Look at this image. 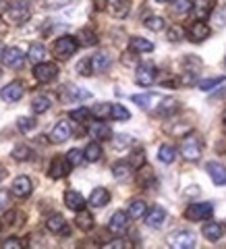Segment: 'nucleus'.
Masks as SVG:
<instances>
[{"label":"nucleus","instance_id":"f257e3e1","mask_svg":"<svg viewBox=\"0 0 226 249\" xmlns=\"http://www.w3.org/2000/svg\"><path fill=\"white\" fill-rule=\"evenodd\" d=\"M6 21L11 23V25H23L29 17H31V11L25 0H15L11 6H6V13H4Z\"/></svg>","mask_w":226,"mask_h":249},{"label":"nucleus","instance_id":"f03ea898","mask_svg":"<svg viewBox=\"0 0 226 249\" xmlns=\"http://www.w3.org/2000/svg\"><path fill=\"white\" fill-rule=\"evenodd\" d=\"M77 48H79V44H77V37H71V36H62L58 37L56 42H54V56H56L58 60H67L71 58L73 54L77 52Z\"/></svg>","mask_w":226,"mask_h":249},{"label":"nucleus","instance_id":"7ed1b4c3","mask_svg":"<svg viewBox=\"0 0 226 249\" xmlns=\"http://www.w3.org/2000/svg\"><path fill=\"white\" fill-rule=\"evenodd\" d=\"M201 142L195 137V135H189V137H185L183 139V145H181V154L185 156V160H189V162H197L201 158Z\"/></svg>","mask_w":226,"mask_h":249},{"label":"nucleus","instance_id":"20e7f679","mask_svg":"<svg viewBox=\"0 0 226 249\" xmlns=\"http://www.w3.org/2000/svg\"><path fill=\"white\" fill-rule=\"evenodd\" d=\"M212 214H214V206L212 204H191L189 208L185 210V218L187 220H193V222L209 220Z\"/></svg>","mask_w":226,"mask_h":249},{"label":"nucleus","instance_id":"39448f33","mask_svg":"<svg viewBox=\"0 0 226 249\" xmlns=\"http://www.w3.org/2000/svg\"><path fill=\"white\" fill-rule=\"evenodd\" d=\"M156 77H158V71H156V67L152 62H143V65H139L137 71H135V81H137V85H141V88L154 85Z\"/></svg>","mask_w":226,"mask_h":249},{"label":"nucleus","instance_id":"423d86ee","mask_svg":"<svg viewBox=\"0 0 226 249\" xmlns=\"http://www.w3.org/2000/svg\"><path fill=\"white\" fill-rule=\"evenodd\" d=\"M58 75V67L54 65V62H37V65L34 67V77L40 83H50L52 79H56Z\"/></svg>","mask_w":226,"mask_h":249},{"label":"nucleus","instance_id":"0eeeda50","mask_svg":"<svg viewBox=\"0 0 226 249\" xmlns=\"http://www.w3.org/2000/svg\"><path fill=\"white\" fill-rule=\"evenodd\" d=\"M168 245L174 249H191L195 245V235L191 231H176L168 237Z\"/></svg>","mask_w":226,"mask_h":249},{"label":"nucleus","instance_id":"6e6552de","mask_svg":"<svg viewBox=\"0 0 226 249\" xmlns=\"http://www.w3.org/2000/svg\"><path fill=\"white\" fill-rule=\"evenodd\" d=\"M73 135V124L69 121H58L50 131V142L52 143H65Z\"/></svg>","mask_w":226,"mask_h":249},{"label":"nucleus","instance_id":"1a4fd4ad","mask_svg":"<svg viewBox=\"0 0 226 249\" xmlns=\"http://www.w3.org/2000/svg\"><path fill=\"white\" fill-rule=\"evenodd\" d=\"M214 6H216V0H191V13L199 21L208 19L209 13L214 11Z\"/></svg>","mask_w":226,"mask_h":249},{"label":"nucleus","instance_id":"9d476101","mask_svg":"<svg viewBox=\"0 0 226 249\" xmlns=\"http://www.w3.org/2000/svg\"><path fill=\"white\" fill-rule=\"evenodd\" d=\"M0 98L4 100V102H19V100L23 98V85L21 81H13L9 85H4L2 89H0Z\"/></svg>","mask_w":226,"mask_h":249},{"label":"nucleus","instance_id":"9b49d317","mask_svg":"<svg viewBox=\"0 0 226 249\" xmlns=\"http://www.w3.org/2000/svg\"><path fill=\"white\" fill-rule=\"evenodd\" d=\"M145 224L150 229H160L162 224L166 222V210L164 208H160V206H154L150 212H145Z\"/></svg>","mask_w":226,"mask_h":249},{"label":"nucleus","instance_id":"f8f14e48","mask_svg":"<svg viewBox=\"0 0 226 249\" xmlns=\"http://www.w3.org/2000/svg\"><path fill=\"white\" fill-rule=\"evenodd\" d=\"M11 191H13V196H17V197H27V196H31V191H34V183H31L29 177H17L11 185Z\"/></svg>","mask_w":226,"mask_h":249},{"label":"nucleus","instance_id":"ddd939ff","mask_svg":"<svg viewBox=\"0 0 226 249\" xmlns=\"http://www.w3.org/2000/svg\"><path fill=\"white\" fill-rule=\"evenodd\" d=\"M46 229H48L50 232H56V235H71V229H69L67 220L62 218L60 214H52L48 220H46Z\"/></svg>","mask_w":226,"mask_h":249},{"label":"nucleus","instance_id":"4468645a","mask_svg":"<svg viewBox=\"0 0 226 249\" xmlns=\"http://www.w3.org/2000/svg\"><path fill=\"white\" fill-rule=\"evenodd\" d=\"M129 227V214L127 212H114L112 218H110V222H108V231L114 232V235H121V232H124Z\"/></svg>","mask_w":226,"mask_h":249},{"label":"nucleus","instance_id":"2eb2a0df","mask_svg":"<svg viewBox=\"0 0 226 249\" xmlns=\"http://www.w3.org/2000/svg\"><path fill=\"white\" fill-rule=\"evenodd\" d=\"M69 173H71V164H69L67 158H54L50 162V170H48L50 178H62V177H67Z\"/></svg>","mask_w":226,"mask_h":249},{"label":"nucleus","instance_id":"dca6fc26","mask_svg":"<svg viewBox=\"0 0 226 249\" xmlns=\"http://www.w3.org/2000/svg\"><path fill=\"white\" fill-rule=\"evenodd\" d=\"M208 36H209V27H208V23H204V21H195L193 25L189 27V40L191 42H195V44H199V42H204V40H208Z\"/></svg>","mask_w":226,"mask_h":249},{"label":"nucleus","instance_id":"f3484780","mask_svg":"<svg viewBox=\"0 0 226 249\" xmlns=\"http://www.w3.org/2000/svg\"><path fill=\"white\" fill-rule=\"evenodd\" d=\"M23 58H25V54H23V50L17 48V46H13V48H4V50H2V62H4L6 67H11V69L19 67L21 62H23Z\"/></svg>","mask_w":226,"mask_h":249},{"label":"nucleus","instance_id":"a211bd4d","mask_svg":"<svg viewBox=\"0 0 226 249\" xmlns=\"http://www.w3.org/2000/svg\"><path fill=\"white\" fill-rule=\"evenodd\" d=\"M206 170H208L209 178H212L218 187H226V168L222 164H218V162H208Z\"/></svg>","mask_w":226,"mask_h":249},{"label":"nucleus","instance_id":"6ab92c4d","mask_svg":"<svg viewBox=\"0 0 226 249\" xmlns=\"http://www.w3.org/2000/svg\"><path fill=\"white\" fill-rule=\"evenodd\" d=\"M89 98H91V93L87 89L75 88V85L62 91V102H81V100H89Z\"/></svg>","mask_w":226,"mask_h":249},{"label":"nucleus","instance_id":"aec40b11","mask_svg":"<svg viewBox=\"0 0 226 249\" xmlns=\"http://www.w3.org/2000/svg\"><path fill=\"white\" fill-rule=\"evenodd\" d=\"M87 201L91 208H104L108 201H110V193H108V189H104V187H96Z\"/></svg>","mask_w":226,"mask_h":249},{"label":"nucleus","instance_id":"412c9836","mask_svg":"<svg viewBox=\"0 0 226 249\" xmlns=\"http://www.w3.org/2000/svg\"><path fill=\"white\" fill-rule=\"evenodd\" d=\"M89 133H91V137L93 139H100V142H106V139H110L112 137V129L108 127L106 123H102V121H96L89 127Z\"/></svg>","mask_w":226,"mask_h":249},{"label":"nucleus","instance_id":"4be33fe9","mask_svg":"<svg viewBox=\"0 0 226 249\" xmlns=\"http://www.w3.org/2000/svg\"><path fill=\"white\" fill-rule=\"evenodd\" d=\"M91 62V71L93 73H104L108 71V67H110V56L104 52H98V54H93V56L89 58Z\"/></svg>","mask_w":226,"mask_h":249},{"label":"nucleus","instance_id":"5701e85b","mask_svg":"<svg viewBox=\"0 0 226 249\" xmlns=\"http://www.w3.org/2000/svg\"><path fill=\"white\" fill-rule=\"evenodd\" d=\"M65 204L69 210H73V212H79V210L85 208V199L79 191H67L65 193Z\"/></svg>","mask_w":226,"mask_h":249},{"label":"nucleus","instance_id":"b1692460","mask_svg":"<svg viewBox=\"0 0 226 249\" xmlns=\"http://www.w3.org/2000/svg\"><path fill=\"white\" fill-rule=\"evenodd\" d=\"M129 50L135 52V54H147V52L154 50V44L150 40H145V37H131Z\"/></svg>","mask_w":226,"mask_h":249},{"label":"nucleus","instance_id":"393cba45","mask_svg":"<svg viewBox=\"0 0 226 249\" xmlns=\"http://www.w3.org/2000/svg\"><path fill=\"white\" fill-rule=\"evenodd\" d=\"M112 175L116 181H129V178L133 177V166H131L129 162H116L112 166Z\"/></svg>","mask_w":226,"mask_h":249},{"label":"nucleus","instance_id":"a878e982","mask_svg":"<svg viewBox=\"0 0 226 249\" xmlns=\"http://www.w3.org/2000/svg\"><path fill=\"white\" fill-rule=\"evenodd\" d=\"M176 108H178V102H176L174 98H160L156 112H158L160 116H170V114H174Z\"/></svg>","mask_w":226,"mask_h":249},{"label":"nucleus","instance_id":"bb28decb","mask_svg":"<svg viewBox=\"0 0 226 249\" xmlns=\"http://www.w3.org/2000/svg\"><path fill=\"white\" fill-rule=\"evenodd\" d=\"M131 100H133L137 106H141L143 110H150V108L160 100V96L158 93H137V96H133Z\"/></svg>","mask_w":226,"mask_h":249},{"label":"nucleus","instance_id":"cd10ccee","mask_svg":"<svg viewBox=\"0 0 226 249\" xmlns=\"http://www.w3.org/2000/svg\"><path fill=\"white\" fill-rule=\"evenodd\" d=\"M201 232H204V237L208 241H220L222 235H224V227L222 224H218V222H208Z\"/></svg>","mask_w":226,"mask_h":249},{"label":"nucleus","instance_id":"c85d7f7f","mask_svg":"<svg viewBox=\"0 0 226 249\" xmlns=\"http://www.w3.org/2000/svg\"><path fill=\"white\" fill-rule=\"evenodd\" d=\"M46 58V48H44V44H31V48L27 52V60L31 62V65H37V62H42Z\"/></svg>","mask_w":226,"mask_h":249},{"label":"nucleus","instance_id":"c756f323","mask_svg":"<svg viewBox=\"0 0 226 249\" xmlns=\"http://www.w3.org/2000/svg\"><path fill=\"white\" fill-rule=\"evenodd\" d=\"M147 212V206H145V201L143 199H135V201H131V206H129V218H133V220H139V218H143Z\"/></svg>","mask_w":226,"mask_h":249},{"label":"nucleus","instance_id":"7c9ffc66","mask_svg":"<svg viewBox=\"0 0 226 249\" xmlns=\"http://www.w3.org/2000/svg\"><path fill=\"white\" fill-rule=\"evenodd\" d=\"M83 156H85V160H87V162H98L100 158H102V147H100V143L91 142V143L83 150Z\"/></svg>","mask_w":226,"mask_h":249},{"label":"nucleus","instance_id":"2f4dec72","mask_svg":"<svg viewBox=\"0 0 226 249\" xmlns=\"http://www.w3.org/2000/svg\"><path fill=\"white\" fill-rule=\"evenodd\" d=\"M174 158H176V150L173 145H162L158 150V160L164 162V164H173Z\"/></svg>","mask_w":226,"mask_h":249},{"label":"nucleus","instance_id":"473e14b6","mask_svg":"<svg viewBox=\"0 0 226 249\" xmlns=\"http://www.w3.org/2000/svg\"><path fill=\"white\" fill-rule=\"evenodd\" d=\"M75 224L81 231H91V227H93V216L89 212H83V210H79V216L75 218Z\"/></svg>","mask_w":226,"mask_h":249},{"label":"nucleus","instance_id":"72a5a7b5","mask_svg":"<svg viewBox=\"0 0 226 249\" xmlns=\"http://www.w3.org/2000/svg\"><path fill=\"white\" fill-rule=\"evenodd\" d=\"M77 44H81V46H93V44H98V36L93 34L91 29H81L79 36H77Z\"/></svg>","mask_w":226,"mask_h":249},{"label":"nucleus","instance_id":"f704fd0d","mask_svg":"<svg viewBox=\"0 0 226 249\" xmlns=\"http://www.w3.org/2000/svg\"><path fill=\"white\" fill-rule=\"evenodd\" d=\"M50 98L48 96H35L34 98V102H31V108H34V112L35 114H42V112H46L50 108Z\"/></svg>","mask_w":226,"mask_h":249},{"label":"nucleus","instance_id":"c9c22d12","mask_svg":"<svg viewBox=\"0 0 226 249\" xmlns=\"http://www.w3.org/2000/svg\"><path fill=\"white\" fill-rule=\"evenodd\" d=\"M110 6H112V13L116 15V17L122 19L124 15L129 13L131 2H129V0H110Z\"/></svg>","mask_w":226,"mask_h":249},{"label":"nucleus","instance_id":"e433bc0d","mask_svg":"<svg viewBox=\"0 0 226 249\" xmlns=\"http://www.w3.org/2000/svg\"><path fill=\"white\" fill-rule=\"evenodd\" d=\"M110 110H112V104H96L89 112L96 116L98 121H104V119H110Z\"/></svg>","mask_w":226,"mask_h":249},{"label":"nucleus","instance_id":"4c0bfd02","mask_svg":"<svg viewBox=\"0 0 226 249\" xmlns=\"http://www.w3.org/2000/svg\"><path fill=\"white\" fill-rule=\"evenodd\" d=\"M145 27L152 31H162L166 27V21H164V17H158V15H150V17L145 19Z\"/></svg>","mask_w":226,"mask_h":249},{"label":"nucleus","instance_id":"58836bf2","mask_svg":"<svg viewBox=\"0 0 226 249\" xmlns=\"http://www.w3.org/2000/svg\"><path fill=\"white\" fill-rule=\"evenodd\" d=\"M110 119H116V121H129V119H131V112H129L124 106H121V104H112Z\"/></svg>","mask_w":226,"mask_h":249},{"label":"nucleus","instance_id":"ea45409f","mask_svg":"<svg viewBox=\"0 0 226 249\" xmlns=\"http://www.w3.org/2000/svg\"><path fill=\"white\" fill-rule=\"evenodd\" d=\"M220 83H226V77H209V79H204V81H199V89H204V91H209V89H214L218 88Z\"/></svg>","mask_w":226,"mask_h":249},{"label":"nucleus","instance_id":"a19ab883","mask_svg":"<svg viewBox=\"0 0 226 249\" xmlns=\"http://www.w3.org/2000/svg\"><path fill=\"white\" fill-rule=\"evenodd\" d=\"M17 127H19L21 133H29L31 129H35V119L34 116H19Z\"/></svg>","mask_w":226,"mask_h":249},{"label":"nucleus","instance_id":"79ce46f5","mask_svg":"<svg viewBox=\"0 0 226 249\" xmlns=\"http://www.w3.org/2000/svg\"><path fill=\"white\" fill-rule=\"evenodd\" d=\"M67 160H69V164H71V166H79L81 162L85 160V156H83V150H79V147H73V150L69 152Z\"/></svg>","mask_w":226,"mask_h":249},{"label":"nucleus","instance_id":"37998d69","mask_svg":"<svg viewBox=\"0 0 226 249\" xmlns=\"http://www.w3.org/2000/svg\"><path fill=\"white\" fill-rule=\"evenodd\" d=\"M21 222H23V218L19 212H15V210L2 216V227H13V224H21Z\"/></svg>","mask_w":226,"mask_h":249},{"label":"nucleus","instance_id":"c03bdc74","mask_svg":"<svg viewBox=\"0 0 226 249\" xmlns=\"http://www.w3.org/2000/svg\"><path fill=\"white\" fill-rule=\"evenodd\" d=\"M13 158L15 160H29L31 158V150H29V147L27 145H17V147H15V150H13Z\"/></svg>","mask_w":226,"mask_h":249},{"label":"nucleus","instance_id":"a18cd8bd","mask_svg":"<svg viewBox=\"0 0 226 249\" xmlns=\"http://www.w3.org/2000/svg\"><path fill=\"white\" fill-rule=\"evenodd\" d=\"M209 15H212V23H214V27H224V25H226V9H218L216 13L212 11Z\"/></svg>","mask_w":226,"mask_h":249},{"label":"nucleus","instance_id":"49530a36","mask_svg":"<svg viewBox=\"0 0 226 249\" xmlns=\"http://www.w3.org/2000/svg\"><path fill=\"white\" fill-rule=\"evenodd\" d=\"M89 114H91V112L87 110V108H77V110H73L69 116H71L73 121H77V123H83V121H87V116H89Z\"/></svg>","mask_w":226,"mask_h":249},{"label":"nucleus","instance_id":"de8ad7c7","mask_svg":"<svg viewBox=\"0 0 226 249\" xmlns=\"http://www.w3.org/2000/svg\"><path fill=\"white\" fill-rule=\"evenodd\" d=\"M183 37H185V36H183V27L173 25V27L168 29V40H170V42H181Z\"/></svg>","mask_w":226,"mask_h":249},{"label":"nucleus","instance_id":"09e8293b","mask_svg":"<svg viewBox=\"0 0 226 249\" xmlns=\"http://www.w3.org/2000/svg\"><path fill=\"white\" fill-rule=\"evenodd\" d=\"M77 73L79 75H91L93 71H91V62H89V58H83V60H79V65H77Z\"/></svg>","mask_w":226,"mask_h":249},{"label":"nucleus","instance_id":"8fccbe9b","mask_svg":"<svg viewBox=\"0 0 226 249\" xmlns=\"http://www.w3.org/2000/svg\"><path fill=\"white\" fill-rule=\"evenodd\" d=\"M191 11V0H174V13L183 15Z\"/></svg>","mask_w":226,"mask_h":249},{"label":"nucleus","instance_id":"3c124183","mask_svg":"<svg viewBox=\"0 0 226 249\" xmlns=\"http://www.w3.org/2000/svg\"><path fill=\"white\" fill-rule=\"evenodd\" d=\"M143 152L141 150H137V152H133V156H131V160H129V164L133 166V168H141V164H143Z\"/></svg>","mask_w":226,"mask_h":249},{"label":"nucleus","instance_id":"603ef678","mask_svg":"<svg viewBox=\"0 0 226 249\" xmlns=\"http://www.w3.org/2000/svg\"><path fill=\"white\" fill-rule=\"evenodd\" d=\"M2 247L4 249H21L23 241H19V239H6V241H2Z\"/></svg>","mask_w":226,"mask_h":249},{"label":"nucleus","instance_id":"864d4df0","mask_svg":"<svg viewBox=\"0 0 226 249\" xmlns=\"http://www.w3.org/2000/svg\"><path fill=\"white\" fill-rule=\"evenodd\" d=\"M11 204V197H9V191H4V189H0V212L2 210H6Z\"/></svg>","mask_w":226,"mask_h":249},{"label":"nucleus","instance_id":"5fc2aeb1","mask_svg":"<svg viewBox=\"0 0 226 249\" xmlns=\"http://www.w3.org/2000/svg\"><path fill=\"white\" fill-rule=\"evenodd\" d=\"M106 247H131V241L127 239H116V241H110V243H106Z\"/></svg>","mask_w":226,"mask_h":249},{"label":"nucleus","instance_id":"6e6d98bb","mask_svg":"<svg viewBox=\"0 0 226 249\" xmlns=\"http://www.w3.org/2000/svg\"><path fill=\"white\" fill-rule=\"evenodd\" d=\"M222 124L226 127V110H224V114H222Z\"/></svg>","mask_w":226,"mask_h":249},{"label":"nucleus","instance_id":"4d7b16f0","mask_svg":"<svg viewBox=\"0 0 226 249\" xmlns=\"http://www.w3.org/2000/svg\"><path fill=\"white\" fill-rule=\"evenodd\" d=\"M154 2H158V4H164V2H168V0H154Z\"/></svg>","mask_w":226,"mask_h":249},{"label":"nucleus","instance_id":"13d9d810","mask_svg":"<svg viewBox=\"0 0 226 249\" xmlns=\"http://www.w3.org/2000/svg\"><path fill=\"white\" fill-rule=\"evenodd\" d=\"M2 50H4V46H2V42H0V56H2Z\"/></svg>","mask_w":226,"mask_h":249},{"label":"nucleus","instance_id":"bf43d9fd","mask_svg":"<svg viewBox=\"0 0 226 249\" xmlns=\"http://www.w3.org/2000/svg\"><path fill=\"white\" fill-rule=\"evenodd\" d=\"M2 177H4V170H2V168H0V181H2Z\"/></svg>","mask_w":226,"mask_h":249},{"label":"nucleus","instance_id":"052dcab7","mask_svg":"<svg viewBox=\"0 0 226 249\" xmlns=\"http://www.w3.org/2000/svg\"><path fill=\"white\" fill-rule=\"evenodd\" d=\"M224 62H226V58H224Z\"/></svg>","mask_w":226,"mask_h":249}]
</instances>
